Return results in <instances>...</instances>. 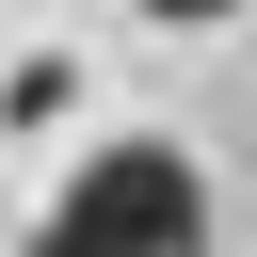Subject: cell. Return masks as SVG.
I'll return each mask as SVG.
<instances>
[{"label":"cell","mask_w":257,"mask_h":257,"mask_svg":"<svg viewBox=\"0 0 257 257\" xmlns=\"http://www.w3.org/2000/svg\"><path fill=\"white\" fill-rule=\"evenodd\" d=\"M32 257H209V177H193V145H161V128L96 145V161L48 193Z\"/></svg>","instance_id":"obj_1"},{"label":"cell","mask_w":257,"mask_h":257,"mask_svg":"<svg viewBox=\"0 0 257 257\" xmlns=\"http://www.w3.org/2000/svg\"><path fill=\"white\" fill-rule=\"evenodd\" d=\"M145 16H161V32H209V16H241V0H145Z\"/></svg>","instance_id":"obj_2"}]
</instances>
